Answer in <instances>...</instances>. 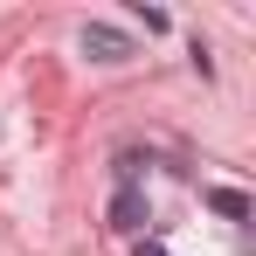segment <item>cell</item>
<instances>
[{
  "mask_svg": "<svg viewBox=\"0 0 256 256\" xmlns=\"http://www.w3.org/2000/svg\"><path fill=\"white\" fill-rule=\"evenodd\" d=\"M84 56L90 62H132L138 42H132L125 28H111V21H84Z\"/></svg>",
  "mask_w": 256,
  "mask_h": 256,
  "instance_id": "obj_1",
  "label": "cell"
},
{
  "mask_svg": "<svg viewBox=\"0 0 256 256\" xmlns=\"http://www.w3.org/2000/svg\"><path fill=\"white\" fill-rule=\"evenodd\" d=\"M146 222H152L146 187H118V194H111V228H118V236H146Z\"/></svg>",
  "mask_w": 256,
  "mask_h": 256,
  "instance_id": "obj_2",
  "label": "cell"
},
{
  "mask_svg": "<svg viewBox=\"0 0 256 256\" xmlns=\"http://www.w3.org/2000/svg\"><path fill=\"white\" fill-rule=\"evenodd\" d=\"M111 173H118V187H138V173H146V160H138V152H118V160H111Z\"/></svg>",
  "mask_w": 256,
  "mask_h": 256,
  "instance_id": "obj_4",
  "label": "cell"
},
{
  "mask_svg": "<svg viewBox=\"0 0 256 256\" xmlns=\"http://www.w3.org/2000/svg\"><path fill=\"white\" fill-rule=\"evenodd\" d=\"M138 256H166V250H160V242H146V236H138Z\"/></svg>",
  "mask_w": 256,
  "mask_h": 256,
  "instance_id": "obj_5",
  "label": "cell"
},
{
  "mask_svg": "<svg viewBox=\"0 0 256 256\" xmlns=\"http://www.w3.org/2000/svg\"><path fill=\"white\" fill-rule=\"evenodd\" d=\"M208 208L222 222H250V194H236V187H208Z\"/></svg>",
  "mask_w": 256,
  "mask_h": 256,
  "instance_id": "obj_3",
  "label": "cell"
}]
</instances>
